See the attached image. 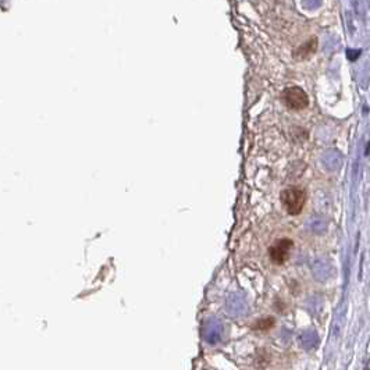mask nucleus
Here are the masks:
<instances>
[{"instance_id":"nucleus-4","label":"nucleus","mask_w":370,"mask_h":370,"mask_svg":"<svg viewBox=\"0 0 370 370\" xmlns=\"http://www.w3.org/2000/svg\"><path fill=\"white\" fill-rule=\"evenodd\" d=\"M273 324H274V320L271 318H266L263 319V320H258L252 328L253 330H260V331H265V330H269V328L273 327Z\"/></svg>"},{"instance_id":"nucleus-2","label":"nucleus","mask_w":370,"mask_h":370,"mask_svg":"<svg viewBox=\"0 0 370 370\" xmlns=\"http://www.w3.org/2000/svg\"><path fill=\"white\" fill-rule=\"evenodd\" d=\"M283 102L290 110H303L309 104V98L306 92L299 86H291L287 88L283 92Z\"/></svg>"},{"instance_id":"nucleus-3","label":"nucleus","mask_w":370,"mask_h":370,"mask_svg":"<svg viewBox=\"0 0 370 370\" xmlns=\"http://www.w3.org/2000/svg\"><path fill=\"white\" fill-rule=\"evenodd\" d=\"M293 248V240H290V238H281V240H278V241L275 242L274 245L270 247V249H269V256H270L271 262H273L274 265L281 266V265H284L285 262L290 259Z\"/></svg>"},{"instance_id":"nucleus-1","label":"nucleus","mask_w":370,"mask_h":370,"mask_svg":"<svg viewBox=\"0 0 370 370\" xmlns=\"http://www.w3.org/2000/svg\"><path fill=\"white\" fill-rule=\"evenodd\" d=\"M281 203H283V207L285 209V212L288 215L296 216L301 213L305 207V203H306V192L302 190V188H298V187H291V188H287L281 192Z\"/></svg>"}]
</instances>
